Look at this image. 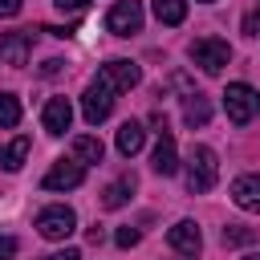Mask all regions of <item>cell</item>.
I'll return each mask as SVG.
<instances>
[{"mask_svg":"<svg viewBox=\"0 0 260 260\" xmlns=\"http://www.w3.org/2000/svg\"><path fill=\"white\" fill-rule=\"evenodd\" d=\"M244 32H248V37H260V8H252V12L244 16Z\"/></svg>","mask_w":260,"mask_h":260,"instance_id":"cell-23","label":"cell"},{"mask_svg":"<svg viewBox=\"0 0 260 260\" xmlns=\"http://www.w3.org/2000/svg\"><path fill=\"white\" fill-rule=\"evenodd\" d=\"M81 179H85V162H77V158H61V162L49 167V175L41 179V187H45V191H69V187H77Z\"/></svg>","mask_w":260,"mask_h":260,"instance_id":"cell-8","label":"cell"},{"mask_svg":"<svg viewBox=\"0 0 260 260\" xmlns=\"http://www.w3.org/2000/svg\"><path fill=\"white\" fill-rule=\"evenodd\" d=\"M61 69H65V61H61V57H49V61H45V69H41V73H45V77H57V73H61Z\"/></svg>","mask_w":260,"mask_h":260,"instance_id":"cell-26","label":"cell"},{"mask_svg":"<svg viewBox=\"0 0 260 260\" xmlns=\"http://www.w3.org/2000/svg\"><path fill=\"white\" fill-rule=\"evenodd\" d=\"M16 256V240L12 236H0V260H12Z\"/></svg>","mask_w":260,"mask_h":260,"instance_id":"cell-25","label":"cell"},{"mask_svg":"<svg viewBox=\"0 0 260 260\" xmlns=\"http://www.w3.org/2000/svg\"><path fill=\"white\" fill-rule=\"evenodd\" d=\"M20 12V0H0V16H16Z\"/></svg>","mask_w":260,"mask_h":260,"instance_id":"cell-27","label":"cell"},{"mask_svg":"<svg viewBox=\"0 0 260 260\" xmlns=\"http://www.w3.org/2000/svg\"><path fill=\"white\" fill-rule=\"evenodd\" d=\"M41 122H45V130H49V134H65V130H69V122H73V106H69V98H49V102H45Z\"/></svg>","mask_w":260,"mask_h":260,"instance_id":"cell-10","label":"cell"},{"mask_svg":"<svg viewBox=\"0 0 260 260\" xmlns=\"http://www.w3.org/2000/svg\"><path fill=\"white\" fill-rule=\"evenodd\" d=\"M211 118V102L203 93H187V106H183V122L187 126H207Z\"/></svg>","mask_w":260,"mask_h":260,"instance_id":"cell-17","label":"cell"},{"mask_svg":"<svg viewBox=\"0 0 260 260\" xmlns=\"http://www.w3.org/2000/svg\"><path fill=\"white\" fill-rule=\"evenodd\" d=\"M252 236H256V232L244 228V223H228V228H223V244H248Z\"/></svg>","mask_w":260,"mask_h":260,"instance_id":"cell-21","label":"cell"},{"mask_svg":"<svg viewBox=\"0 0 260 260\" xmlns=\"http://www.w3.org/2000/svg\"><path fill=\"white\" fill-rule=\"evenodd\" d=\"M244 260H260V252H248V256H244Z\"/></svg>","mask_w":260,"mask_h":260,"instance_id":"cell-29","label":"cell"},{"mask_svg":"<svg viewBox=\"0 0 260 260\" xmlns=\"http://www.w3.org/2000/svg\"><path fill=\"white\" fill-rule=\"evenodd\" d=\"M73 154H77V162H102L106 146H102V138H93V134H81V138H73Z\"/></svg>","mask_w":260,"mask_h":260,"instance_id":"cell-18","label":"cell"},{"mask_svg":"<svg viewBox=\"0 0 260 260\" xmlns=\"http://www.w3.org/2000/svg\"><path fill=\"white\" fill-rule=\"evenodd\" d=\"M154 16L175 28V24L187 20V0H154Z\"/></svg>","mask_w":260,"mask_h":260,"instance_id":"cell-19","label":"cell"},{"mask_svg":"<svg viewBox=\"0 0 260 260\" xmlns=\"http://www.w3.org/2000/svg\"><path fill=\"white\" fill-rule=\"evenodd\" d=\"M0 126H20V102H16V93H4L0 89Z\"/></svg>","mask_w":260,"mask_h":260,"instance_id":"cell-20","label":"cell"},{"mask_svg":"<svg viewBox=\"0 0 260 260\" xmlns=\"http://www.w3.org/2000/svg\"><path fill=\"white\" fill-rule=\"evenodd\" d=\"M106 28H110L114 37L138 32V28H142V4H138V0H118V4L106 12Z\"/></svg>","mask_w":260,"mask_h":260,"instance_id":"cell-4","label":"cell"},{"mask_svg":"<svg viewBox=\"0 0 260 260\" xmlns=\"http://www.w3.org/2000/svg\"><path fill=\"white\" fill-rule=\"evenodd\" d=\"M53 4H57L61 12H85V8H89V0H53Z\"/></svg>","mask_w":260,"mask_h":260,"instance_id":"cell-24","label":"cell"},{"mask_svg":"<svg viewBox=\"0 0 260 260\" xmlns=\"http://www.w3.org/2000/svg\"><path fill=\"white\" fill-rule=\"evenodd\" d=\"M114 240H118V248H134L138 244V228H118Z\"/></svg>","mask_w":260,"mask_h":260,"instance_id":"cell-22","label":"cell"},{"mask_svg":"<svg viewBox=\"0 0 260 260\" xmlns=\"http://www.w3.org/2000/svg\"><path fill=\"white\" fill-rule=\"evenodd\" d=\"M232 203L244 211H260V175H240L232 183Z\"/></svg>","mask_w":260,"mask_h":260,"instance_id":"cell-11","label":"cell"},{"mask_svg":"<svg viewBox=\"0 0 260 260\" xmlns=\"http://www.w3.org/2000/svg\"><path fill=\"white\" fill-rule=\"evenodd\" d=\"M223 110H228V118H232L236 126H248V122L260 114V93H256L252 85H244V81H232V85L223 89Z\"/></svg>","mask_w":260,"mask_h":260,"instance_id":"cell-2","label":"cell"},{"mask_svg":"<svg viewBox=\"0 0 260 260\" xmlns=\"http://www.w3.org/2000/svg\"><path fill=\"white\" fill-rule=\"evenodd\" d=\"M150 167H154L158 175H175V171H179V150H175V138H171V134H158V146H154V154H150Z\"/></svg>","mask_w":260,"mask_h":260,"instance_id":"cell-12","label":"cell"},{"mask_svg":"<svg viewBox=\"0 0 260 260\" xmlns=\"http://www.w3.org/2000/svg\"><path fill=\"white\" fill-rule=\"evenodd\" d=\"M28 150H32V138H28V134H20V138H12V142H0V167H4V171H20L24 158H28Z\"/></svg>","mask_w":260,"mask_h":260,"instance_id":"cell-14","label":"cell"},{"mask_svg":"<svg viewBox=\"0 0 260 260\" xmlns=\"http://www.w3.org/2000/svg\"><path fill=\"white\" fill-rule=\"evenodd\" d=\"M187 53H191V61H195L203 73H219V69L232 61V45L219 41V37H199V41L187 45Z\"/></svg>","mask_w":260,"mask_h":260,"instance_id":"cell-3","label":"cell"},{"mask_svg":"<svg viewBox=\"0 0 260 260\" xmlns=\"http://www.w3.org/2000/svg\"><path fill=\"white\" fill-rule=\"evenodd\" d=\"M73 228H77V215L69 211V207H45L41 215H37V232L45 236V240H65V236H73Z\"/></svg>","mask_w":260,"mask_h":260,"instance_id":"cell-6","label":"cell"},{"mask_svg":"<svg viewBox=\"0 0 260 260\" xmlns=\"http://www.w3.org/2000/svg\"><path fill=\"white\" fill-rule=\"evenodd\" d=\"M215 175H219V162H215V150L211 146H191V154H187V191L191 195H203V191H211L215 187Z\"/></svg>","mask_w":260,"mask_h":260,"instance_id":"cell-1","label":"cell"},{"mask_svg":"<svg viewBox=\"0 0 260 260\" xmlns=\"http://www.w3.org/2000/svg\"><path fill=\"white\" fill-rule=\"evenodd\" d=\"M134 187H138V183H134V175H122V179H114V183L102 191V207H110V211H114V207H122V203L130 199V191H134Z\"/></svg>","mask_w":260,"mask_h":260,"instance_id":"cell-16","label":"cell"},{"mask_svg":"<svg viewBox=\"0 0 260 260\" xmlns=\"http://www.w3.org/2000/svg\"><path fill=\"white\" fill-rule=\"evenodd\" d=\"M142 142H146V130H142V122H122L118 126V150L130 158V154H138L142 150Z\"/></svg>","mask_w":260,"mask_h":260,"instance_id":"cell-15","label":"cell"},{"mask_svg":"<svg viewBox=\"0 0 260 260\" xmlns=\"http://www.w3.org/2000/svg\"><path fill=\"white\" fill-rule=\"evenodd\" d=\"M167 240H171V248H175V252H191V256H195V252H199V244H203V240H199V228H195L191 219H179V223L167 232Z\"/></svg>","mask_w":260,"mask_h":260,"instance_id":"cell-13","label":"cell"},{"mask_svg":"<svg viewBox=\"0 0 260 260\" xmlns=\"http://www.w3.org/2000/svg\"><path fill=\"white\" fill-rule=\"evenodd\" d=\"M45 260H81V256H77V248H65V252H53V256H45Z\"/></svg>","mask_w":260,"mask_h":260,"instance_id":"cell-28","label":"cell"},{"mask_svg":"<svg viewBox=\"0 0 260 260\" xmlns=\"http://www.w3.org/2000/svg\"><path fill=\"white\" fill-rule=\"evenodd\" d=\"M28 53H32V28L0 32V65L20 69V65H28Z\"/></svg>","mask_w":260,"mask_h":260,"instance_id":"cell-7","label":"cell"},{"mask_svg":"<svg viewBox=\"0 0 260 260\" xmlns=\"http://www.w3.org/2000/svg\"><path fill=\"white\" fill-rule=\"evenodd\" d=\"M110 110H114V89L98 77V81L85 89V98H81V114H85V122H89V126H98V122H106V118H110Z\"/></svg>","mask_w":260,"mask_h":260,"instance_id":"cell-5","label":"cell"},{"mask_svg":"<svg viewBox=\"0 0 260 260\" xmlns=\"http://www.w3.org/2000/svg\"><path fill=\"white\" fill-rule=\"evenodd\" d=\"M114 93H122V89H134L138 81H142V69L134 65V61H126V57H118V61H110V65H102V73H98Z\"/></svg>","mask_w":260,"mask_h":260,"instance_id":"cell-9","label":"cell"}]
</instances>
